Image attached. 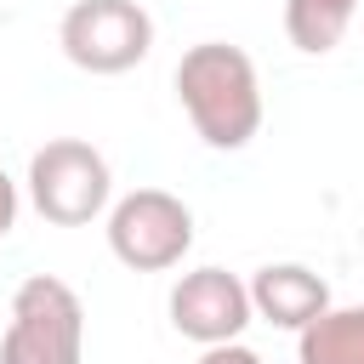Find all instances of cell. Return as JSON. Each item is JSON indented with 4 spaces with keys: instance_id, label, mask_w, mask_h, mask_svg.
<instances>
[{
    "instance_id": "3957f363",
    "label": "cell",
    "mask_w": 364,
    "mask_h": 364,
    "mask_svg": "<svg viewBox=\"0 0 364 364\" xmlns=\"http://www.w3.org/2000/svg\"><path fill=\"white\" fill-rule=\"evenodd\" d=\"M23 188L51 228H91L114 205V171L85 136H51L46 148H34Z\"/></svg>"
},
{
    "instance_id": "5b68a950",
    "label": "cell",
    "mask_w": 364,
    "mask_h": 364,
    "mask_svg": "<svg viewBox=\"0 0 364 364\" xmlns=\"http://www.w3.org/2000/svg\"><path fill=\"white\" fill-rule=\"evenodd\" d=\"M57 46L85 74H125L154 51V17L142 0H74L57 23Z\"/></svg>"
},
{
    "instance_id": "8fae6325",
    "label": "cell",
    "mask_w": 364,
    "mask_h": 364,
    "mask_svg": "<svg viewBox=\"0 0 364 364\" xmlns=\"http://www.w3.org/2000/svg\"><path fill=\"white\" fill-rule=\"evenodd\" d=\"M17 210H23V193H17V182L0 171V239L17 228Z\"/></svg>"
},
{
    "instance_id": "8992f818",
    "label": "cell",
    "mask_w": 364,
    "mask_h": 364,
    "mask_svg": "<svg viewBox=\"0 0 364 364\" xmlns=\"http://www.w3.org/2000/svg\"><path fill=\"white\" fill-rule=\"evenodd\" d=\"M165 313H171V330H176L182 341H193V347L239 341V336L250 330V318H256L250 284H245L239 273H228V267H193V273H182V279L171 284Z\"/></svg>"
},
{
    "instance_id": "6da1fadb",
    "label": "cell",
    "mask_w": 364,
    "mask_h": 364,
    "mask_svg": "<svg viewBox=\"0 0 364 364\" xmlns=\"http://www.w3.org/2000/svg\"><path fill=\"white\" fill-rule=\"evenodd\" d=\"M171 85H176V102L205 148L239 154L262 131V80H256L250 51H239L228 40H199L182 51Z\"/></svg>"
},
{
    "instance_id": "7a4b0ae2",
    "label": "cell",
    "mask_w": 364,
    "mask_h": 364,
    "mask_svg": "<svg viewBox=\"0 0 364 364\" xmlns=\"http://www.w3.org/2000/svg\"><path fill=\"white\" fill-rule=\"evenodd\" d=\"M0 364H85V301L57 273H28L11 290Z\"/></svg>"
},
{
    "instance_id": "30bf717a",
    "label": "cell",
    "mask_w": 364,
    "mask_h": 364,
    "mask_svg": "<svg viewBox=\"0 0 364 364\" xmlns=\"http://www.w3.org/2000/svg\"><path fill=\"white\" fill-rule=\"evenodd\" d=\"M193 364H262V353L245 347V341H216V347H199Z\"/></svg>"
},
{
    "instance_id": "277c9868",
    "label": "cell",
    "mask_w": 364,
    "mask_h": 364,
    "mask_svg": "<svg viewBox=\"0 0 364 364\" xmlns=\"http://www.w3.org/2000/svg\"><path fill=\"white\" fill-rule=\"evenodd\" d=\"M108 250L131 273H165L182 267L193 250V210L165 188H131L108 205Z\"/></svg>"
},
{
    "instance_id": "ba28073f",
    "label": "cell",
    "mask_w": 364,
    "mask_h": 364,
    "mask_svg": "<svg viewBox=\"0 0 364 364\" xmlns=\"http://www.w3.org/2000/svg\"><path fill=\"white\" fill-rule=\"evenodd\" d=\"M296 364H364V307H324L296 330Z\"/></svg>"
},
{
    "instance_id": "52a82bcc",
    "label": "cell",
    "mask_w": 364,
    "mask_h": 364,
    "mask_svg": "<svg viewBox=\"0 0 364 364\" xmlns=\"http://www.w3.org/2000/svg\"><path fill=\"white\" fill-rule=\"evenodd\" d=\"M250 307L273 330H301V324H313L330 307V284L307 262H267L250 279Z\"/></svg>"
},
{
    "instance_id": "9c48e42d",
    "label": "cell",
    "mask_w": 364,
    "mask_h": 364,
    "mask_svg": "<svg viewBox=\"0 0 364 364\" xmlns=\"http://www.w3.org/2000/svg\"><path fill=\"white\" fill-rule=\"evenodd\" d=\"M353 11H358V0H284V34H290L296 51L324 57V51L341 46Z\"/></svg>"
}]
</instances>
